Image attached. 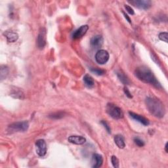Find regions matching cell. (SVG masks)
Masks as SVG:
<instances>
[{"instance_id":"cell-9","label":"cell","mask_w":168,"mask_h":168,"mask_svg":"<svg viewBox=\"0 0 168 168\" xmlns=\"http://www.w3.org/2000/svg\"><path fill=\"white\" fill-rule=\"evenodd\" d=\"M89 29L88 25H83L80 28L76 30L72 34V38L75 40L80 39L86 34Z\"/></svg>"},{"instance_id":"cell-26","label":"cell","mask_w":168,"mask_h":168,"mask_svg":"<svg viewBox=\"0 0 168 168\" xmlns=\"http://www.w3.org/2000/svg\"><path fill=\"white\" fill-rule=\"evenodd\" d=\"M124 92L126 94V96H127L128 98H132V95H131V93L129 92V91L128 90V89L127 87H124Z\"/></svg>"},{"instance_id":"cell-27","label":"cell","mask_w":168,"mask_h":168,"mask_svg":"<svg viewBox=\"0 0 168 168\" xmlns=\"http://www.w3.org/2000/svg\"><path fill=\"white\" fill-rule=\"evenodd\" d=\"M122 13H123V14H124V17L125 18V19L128 21V23H129V24H131V19L129 18V16H128L127 14H126L125 12H124V11H123Z\"/></svg>"},{"instance_id":"cell-24","label":"cell","mask_w":168,"mask_h":168,"mask_svg":"<svg viewBox=\"0 0 168 168\" xmlns=\"http://www.w3.org/2000/svg\"><path fill=\"white\" fill-rule=\"evenodd\" d=\"M101 124L103 125V126L104 127V128L107 129V132L108 133H111V129H110V125H108V124L106 122V121H104L103 120L102 122H101Z\"/></svg>"},{"instance_id":"cell-20","label":"cell","mask_w":168,"mask_h":168,"mask_svg":"<svg viewBox=\"0 0 168 168\" xmlns=\"http://www.w3.org/2000/svg\"><path fill=\"white\" fill-rule=\"evenodd\" d=\"M64 115H65L64 112H56L50 115L49 117L52 119H60V118H62V117H64Z\"/></svg>"},{"instance_id":"cell-10","label":"cell","mask_w":168,"mask_h":168,"mask_svg":"<svg viewBox=\"0 0 168 168\" xmlns=\"http://www.w3.org/2000/svg\"><path fill=\"white\" fill-rule=\"evenodd\" d=\"M103 163V158L101 155L99 154H93L91 159V166L93 168L101 167Z\"/></svg>"},{"instance_id":"cell-28","label":"cell","mask_w":168,"mask_h":168,"mask_svg":"<svg viewBox=\"0 0 168 168\" xmlns=\"http://www.w3.org/2000/svg\"><path fill=\"white\" fill-rule=\"evenodd\" d=\"M165 150H166V152H167V143H166V146H165Z\"/></svg>"},{"instance_id":"cell-18","label":"cell","mask_w":168,"mask_h":168,"mask_svg":"<svg viewBox=\"0 0 168 168\" xmlns=\"http://www.w3.org/2000/svg\"><path fill=\"white\" fill-rule=\"evenodd\" d=\"M91 71L94 73V74H96L97 76H102L104 75L105 73H106V71L100 69V68H91Z\"/></svg>"},{"instance_id":"cell-2","label":"cell","mask_w":168,"mask_h":168,"mask_svg":"<svg viewBox=\"0 0 168 168\" xmlns=\"http://www.w3.org/2000/svg\"><path fill=\"white\" fill-rule=\"evenodd\" d=\"M135 75L139 80L146 83L152 84L157 87H160V83L156 80L152 72L146 66L138 67L135 71Z\"/></svg>"},{"instance_id":"cell-17","label":"cell","mask_w":168,"mask_h":168,"mask_svg":"<svg viewBox=\"0 0 168 168\" xmlns=\"http://www.w3.org/2000/svg\"><path fill=\"white\" fill-rule=\"evenodd\" d=\"M117 76L120 80V81L122 83H124V85L127 86V85L130 84L129 80L128 79V78L124 74V73H123L122 72H117Z\"/></svg>"},{"instance_id":"cell-5","label":"cell","mask_w":168,"mask_h":168,"mask_svg":"<svg viewBox=\"0 0 168 168\" xmlns=\"http://www.w3.org/2000/svg\"><path fill=\"white\" fill-rule=\"evenodd\" d=\"M128 2L141 9L146 10L152 6V2L149 0H129Z\"/></svg>"},{"instance_id":"cell-16","label":"cell","mask_w":168,"mask_h":168,"mask_svg":"<svg viewBox=\"0 0 168 168\" xmlns=\"http://www.w3.org/2000/svg\"><path fill=\"white\" fill-rule=\"evenodd\" d=\"M83 82L85 83L86 86H87L88 87H93L94 85V82L93 78L89 74L85 75V76L83 77Z\"/></svg>"},{"instance_id":"cell-15","label":"cell","mask_w":168,"mask_h":168,"mask_svg":"<svg viewBox=\"0 0 168 168\" xmlns=\"http://www.w3.org/2000/svg\"><path fill=\"white\" fill-rule=\"evenodd\" d=\"M114 142L119 149H124L125 146L124 136L121 135H116L114 136Z\"/></svg>"},{"instance_id":"cell-1","label":"cell","mask_w":168,"mask_h":168,"mask_svg":"<svg viewBox=\"0 0 168 168\" xmlns=\"http://www.w3.org/2000/svg\"><path fill=\"white\" fill-rule=\"evenodd\" d=\"M145 103L149 111L155 117L162 118L166 114L165 107L160 100L154 97H147Z\"/></svg>"},{"instance_id":"cell-13","label":"cell","mask_w":168,"mask_h":168,"mask_svg":"<svg viewBox=\"0 0 168 168\" xmlns=\"http://www.w3.org/2000/svg\"><path fill=\"white\" fill-rule=\"evenodd\" d=\"M130 116L133 119H134L135 120L137 121L138 122L142 124L143 125L146 126V125H149V120L145 118L144 116H141V115H139L137 114H135L134 112H129Z\"/></svg>"},{"instance_id":"cell-8","label":"cell","mask_w":168,"mask_h":168,"mask_svg":"<svg viewBox=\"0 0 168 168\" xmlns=\"http://www.w3.org/2000/svg\"><path fill=\"white\" fill-rule=\"evenodd\" d=\"M36 152L38 156L42 157L46 154L47 152V145L44 139H39L36 142Z\"/></svg>"},{"instance_id":"cell-25","label":"cell","mask_w":168,"mask_h":168,"mask_svg":"<svg viewBox=\"0 0 168 168\" xmlns=\"http://www.w3.org/2000/svg\"><path fill=\"white\" fill-rule=\"evenodd\" d=\"M125 8L126 9V10H127V12L129 13L130 15H134V10L133 9L131 8V7H130L129 5H125Z\"/></svg>"},{"instance_id":"cell-12","label":"cell","mask_w":168,"mask_h":168,"mask_svg":"<svg viewBox=\"0 0 168 168\" xmlns=\"http://www.w3.org/2000/svg\"><path fill=\"white\" fill-rule=\"evenodd\" d=\"M68 141H69L70 143L78 145H83L86 142V138H84L82 136H78V135L70 136L68 139Z\"/></svg>"},{"instance_id":"cell-6","label":"cell","mask_w":168,"mask_h":168,"mask_svg":"<svg viewBox=\"0 0 168 168\" xmlns=\"http://www.w3.org/2000/svg\"><path fill=\"white\" fill-rule=\"evenodd\" d=\"M47 39V32L45 28H41L40 30L39 34L37 38V46L40 49H43L46 45Z\"/></svg>"},{"instance_id":"cell-21","label":"cell","mask_w":168,"mask_h":168,"mask_svg":"<svg viewBox=\"0 0 168 168\" xmlns=\"http://www.w3.org/2000/svg\"><path fill=\"white\" fill-rule=\"evenodd\" d=\"M111 162H112V164L113 166L115 168H118L119 167V160L117 158L116 156H112V158H111Z\"/></svg>"},{"instance_id":"cell-22","label":"cell","mask_w":168,"mask_h":168,"mask_svg":"<svg viewBox=\"0 0 168 168\" xmlns=\"http://www.w3.org/2000/svg\"><path fill=\"white\" fill-rule=\"evenodd\" d=\"M167 36L168 34L167 32H161L159 34V39L163 41L167 42Z\"/></svg>"},{"instance_id":"cell-4","label":"cell","mask_w":168,"mask_h":168,"mask_svg":"<svg viewBox=\"0 0 168 168\" xmlns=\"http://www.w3.org/2000/svg\"><path fill=\"white\" fill-rule=\"evenodd\" d=\"M28 122L26 121H23V122H18L10 124L9 126L8 130L10 132H24L28 130Z\"/></svg>"},{"instance_id":"cell-3","label":"cell","mask_w":168,"mask_h":168,"mask_svg":"<svg viewBox=\"0 0 168 168\" xmlns=\"http://www.w3.org/2000/svg\"><path fill=\"white\" fill-rule=\"evenodd\" d=\"M107 113L116 120L122 119L124 118V112L120 107H117L116 105L113 104L112 103H108L107 105Z\"/></svg>"},{"instance_id":"cell-14","label":"cell","mask_w":168,"mask_h":168,"mask_svg":"<svg viewBox=\"0 0 168 168\" xmlns=\"http://www.w3.org/2000/svg\"><path fill=\"white\" fill-rule=\"evenodd\" d=\"M4 35L6 37L7 41L9 42V43H13L19 38L18 34L16 32H6Z\"/></svg>"},{"instance_id":"cell-23","label":"cell","mask_w":168,"mask_h":168,"mask_svg":"<svg viewBox=\"0 0 168 168\" xmlns=\"http://www.w3.org/2000/svg\"><path fill=\"white\" fill-rule=\"evenodd\" d=\"M134 142H135V143L139 147H142L145 145V142L138 137H135L134 139Z\"/></svg>"},{"instance_id":"cell-7","label":"cell","mask_w":168,"mask_h":168,"mask_svg":"<svg viewBox=\"0 0 168 168\" xmlns=\"http://www.w3.org/2000/svg\"><path fill=\"white\" fill-rule=\"evenodd\" d=\"M109 59V54L105 50H99L95 55V60L99 65H104L107 63Z\"/></svg>"},{"instance_id":"cell-11","label":"cell","mask_w":168,"mask_h":168,"mask_svg":"<svg viewBox=\"0 0 168 168\" xmlns=\"http://www.w3.org/2000/svg\"><path fill=\"white\" fill-rule=\"evenodd\" d=\"M90 44L93 48L98 49L103 44V38L101 36L99 35L94 36L91 39Z\"/></svg>"},{"instance_id":"cell-19","label":"cell","mask_w":168,"mask_h":168,"mask_svg":"<svg viewBox=\"0 0 168 168\" xmlns=\"http://www.w3.org/2000/svg\"><path fill=\"white\" fill-rule=\"evenodd\" d=\"M8 74V68L5 66H2L1 67V78L2 80H3L4 78H6Z\"/></svg>"}]
</instances>
